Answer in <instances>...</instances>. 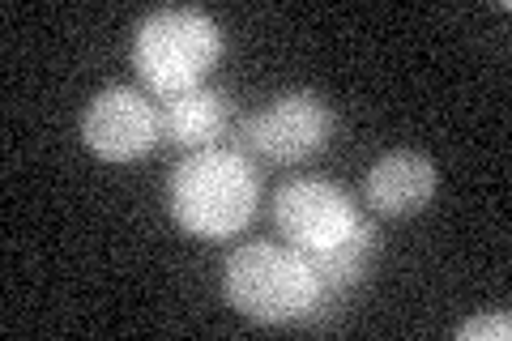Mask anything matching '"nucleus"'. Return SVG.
I'll list each match as a JSON object with an SVG mask.
<instances>
[{"label":"nucleus","instance_id":"f03ea898","mask_svg":"<svg viewBox=\"0 0 512 341\" xmlns=\"http://www.w3.org/2000/svg\"><path fill=\"white\" fill-rule=\"evenodd\" d=\"M222 290H227V303L235 312L256 324L303 320L325 299L316 269L291 243L286 248L282 243H248V248L231 252L227 273H222Z\"/></svg>","mask_w":512,"mask_h":341},{"label":"nucleus","instance_id":"0eeeda50","mask_svg":"<svg viewBox=\"0 0 512 341\" xmlns=\"http://www.w3.org/2000/svg\"><path fill=\"white\" fill-rule=\"evenodd\" d=\"M431 197H436V162L414 150L376 158L363 180V201L376 214H389V218L419 214V209L431 205Z\"/></svg>","mask_w":512,"mask_h":341},{"label":"nucleus","instance_id":"9d476101","mask_svg":"<svg viewBox=\"0 0 512 341\" xmlns=\"http://www.w3.org/2000/svg\"><path fill=\"white\" fill-rule=\"evenodd\" d=\"M461 341H508L512 337V316L508 312H487V316H470L466 324H457Z\"/></svg>","mask_w":512,"mask_h":341},{"label":"nucleus","instance_id":"7ed1b4c3","mask_svg":"<svg viewBox=\"0 0 512 341\" xmlns=\"http://www.w3.org/2000/svg\"><path fill=\"white\" fill-rule=\"evenodd\" d=\"M222 60V30L205 9H154L137 26L133 64L158 99H175L205 86Z\"/></svg>","mask_w":512,"mask_h":341},{"label":"nucleus","instance_id":"423d86ee","mask_svg":"<svg viewBox=\"0 0 512 341\" xmlns=\"http://www.w3.org/2000/svg\"><path fill=\"white\" fill-rule=\"evenodd\" d=\"M82 141L103 162H137L163 137V107H154L141 90L107 86L82 111Z\"/></svg>","mask_w":512,"mask_h":341},{"label":"nucleus","instance_id":"39448f33","mask_svg":"<svg viewBox=\"0 0 512 341\" xmlns=\"http://www.w3.org/2000/svg\"><path fill=\"white\" fill-rule=\"evenodd\" d=\"M329 133H333V111L320 94H308V90L278 94L269 107L252 111V116L239 124V141L269 162L312 158L329 145Z\"/></svg>","mask_w":512,"mask_h":341},{"label":"nucleus","instance_id":"1a4fd4ad","mask_svg":"<svg viewBox=\"0 0 512 341\" xmlns=\"http://www.w3.org/2000/svg\"><path fill=\"white\" fill-rule=\"evenodd\" d=\"M372 256H376V226L372 222H359L355 235L342 239L338 248L308 256V265L316 269V278H320V286H325V295H329V290L355 286L363 273H367V265H372Z\"/></svg>","mask_w":512,"mask_h":341},{"label":"nucleus","instance_id":"f257e3e1","mask_svg":"<svg viewBox=\"0 0 512 341\" xmlns=\"http://www.w3.org/2000/svg\"><path fill=\"white\" fill-rule=\"evenodd\" d=\"M261 201V175L239 150H205L188 154L171 171L167 205L171 218L197 239H231L256 214Z\"/></svg>","mask_w":512,"mask_h":341},{"label":"nucleus","instance_id":"6e6552de","mask_svg":"<svg viewBox=\"0 0 512 341\" xmlns=\"http://www.w3.org/2000/svg\"><path fill=\"white\" fill-rule=\"evenodd\" d=\"M227 120H231V99L210 86L163 99V137L184 145V150H205L214 137H222Z\"/></svg>","mask_w":512,"mask_h":341},{"label":"nucleus","instance_id":"20e7f679","mask_svg":"<svg viewBox=\"0 0 512 341\" xmlns=\"http://www.w3.org/2000/svg\"><path fill=\"white\" fill-rule=\"evenodd\" d=\"M274 222L295 252L316 256L359 231V205L329 180H291L274 197Z\"/></svg>","mask_w":512,"mask_h":341}]
</instances>
